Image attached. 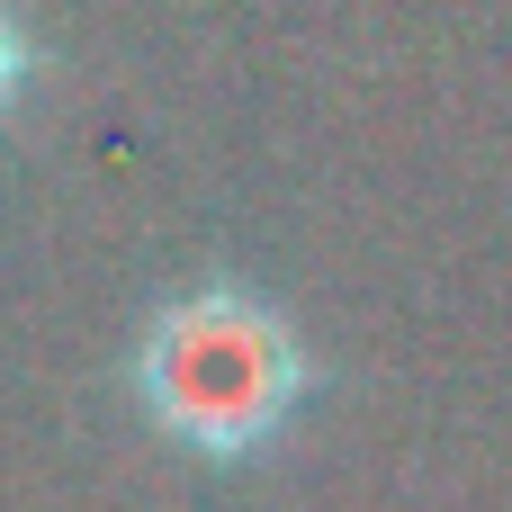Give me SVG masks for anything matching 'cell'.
Wrapping results in <instances>:
<instances>
[{
  "label": "cell",
  "mask_w": 512,
  "mask_h": 512,
  "mask_svg": "<svg viewBox=\"0 0 512 512\" xmlns=\"http://www.w3.org/2000/svg\"><path fill=\"white\" fill-rule=\"evenodd\" d=\"M135 405L189 459H261L306 405V351L252 288H189L135 333Z\"/></svg>",
  "instance_id": "cell-1"
},
{
  "label": "cell",
  "mask_w": 512,
  "mask_h": 512,
  "mask_svg": "<svg viewBox=\"0 0 512 512\" xmlns=\"http://www.w3.org/2000/svg\"><path fill=\"white\" fill-rule=\"evenodd\" d=\"M27 72H36V45H27V27L9 18V0H0V117L18 108V90H27Z\"/></svg>",
  "instance_id": "cell-2"
}]
</instances>
